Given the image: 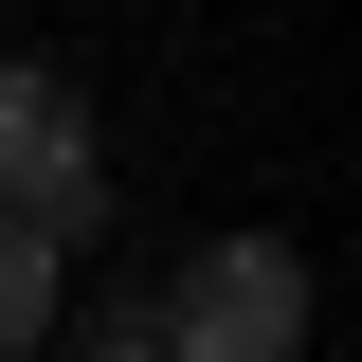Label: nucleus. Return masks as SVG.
I'll list each match as a JSON object with an SVG mask.
<instances>
[{
  "label": "nucleus",
  "mask_w": 362,
  "mask_h": 362,
  "mask_svg": "<svg viewBox=\"0 0 362 362\" xmlns=\"http://www.w3.org/2000/svg\"><path fill=\"white\" fill-rule=\"evenodd\" d=\"M90 218H109V145H90V90H73V73H0V235L73 254Z\"/></svg>",
  "instance_id": "1"
},
{
  "label": "nucleus",
  "mask_w": 362,
  "mask_h": 362,
  "mask_svg": "<svg viewBox=\"0 0 362 362\" xmlns=\"http://www.w3.org/2000/svg\"><path fill=\"white\" fill-rule=\"evenodd\" d=\"M145 308H163V362H308V254L290 235H218Z\"/></svg>",
  "instance_id": "2"
},
{
  "label": "nucleus",
  "mask_w": 362,
  "mask_h": 362,
  "mask_svg": "<svg viewBox=\"0 0 362 362\" xmlns=\"http://www.w3.org/2000/svg\"><path fill=\"white\" fill-rule=\"evenodd\" d=\"M54 272H73V254L0 235V362H37V344H54Z\"/></svg>",
  "instance_id": "3"
},
{
  "label": "nucleus",
  "mask_w": 362,
  "mask_h": 362,
  "mask_svg": "<svg viewBox=\"0 0 362 362\" xmlns=\"http://www.w3.org/2000/svg\"><path fill=\"white\" fill-rule=\"evenodd\" d=\"M73 362H163V308H90V344Z\"/></svg>",
  "instance_id": "4"
}]
</instances>
